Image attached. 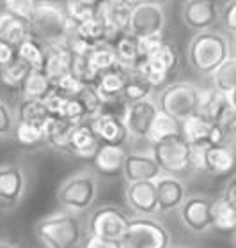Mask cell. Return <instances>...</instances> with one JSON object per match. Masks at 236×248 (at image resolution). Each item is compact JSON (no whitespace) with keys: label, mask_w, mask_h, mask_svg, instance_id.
<instances>
[{"label":"cell","mask_w":236,"mask_h":248,"mask_svg":"<svg viewBox=\"0 0 236 248\" xmlns=\"http://www.w3.org/2000/svg\"><path fill=\"white\" fill-rule=\"evenodd\" d=\"M183 126V139L188 142L192 147H211L213 142V131H215V124L202 117L201 114L190 115L188 119L181 123Z\"/></svg>","instance_id":"7402d4cb"},{"label":"cell","mask_w":236,"mask_h":248,"mask_svg":"<svg viewBox=\"0 0 236 248\" xmlns=\"http://www.w3.org/2000/svg\"><path fill=\"white\" fill-rule=\"evenodd\" d=\"M100 7H101V2H96V0H71V2L64 4V13H66L67 20L75 27H78L85 21L98 18Z\"/></svg>","instance_id":"1f68e13d"},{"label":"cell","mask_w":236,"mask_h":248,"mask_svg":"<svg viewBox=\"0 0 236 248\" xmlns=\"http://www.w3.org/2000/svg\"><path fill=\"white\" fill-rule=\"evenodd\" d=\"M85 87L82 82H78L73 75H67V77L61 78L55 82V91L57 93L64 94L66 98H77L78 94L82 93V89Z\"/></svg>","instance_id":"7bdbcfd3"},{"label":"cell","mask_w":236,"mask_h":248,"mask_svg":"<svg viewBox=\"0 0 236 248\" xmlns=\"http://www.w3.org/2000/svg\"><path fill=\"white\" fill-rule=\"evenodd\" d=\"M211 227L220 232H236V207L224 197H219L211 204Z\"/></svg>","instance_id":"f546056e"},{"label":"cell","mask_w":236,"mask_h":248,"mask_svg":"<svg viewBox=\"0 0 236 248\" xmlns=\"http://www.w3.org/2000/svg\"><path fill=\"white\" fill-rule=\"evenodd\" d=\"M75 34H77L80 39L87 43L89 46H96V45H101V43H107L108 39V31L105 23L101 21V18L98 16L94 20L85 21L82 25H78L75 29Z\"/></svg>","instance_id":"d590c367"},{"label":"cell","mask_w":236,"mask_h":248,"mask_svg":"<svg viewBox=\"0 0 236 248\" xmlns=\"http://www.w3.org/2000/svg\"><path fill=\"white\" fill-rule=\"evenodd\" d=\"M222 15H224V25H226V29L236 34V0L227 2V4L224 5Z\"/></svg>","instance_id":"bcb514c9"},{"label":"cell","mask_w":236,"mask_h":248,"mask_svg":"<svg viewBox=\"0 0 236 248\" xmlns=\"http://www.w3.org/2000/svg\"><path fill=\"white\" fill-rule=\"evenodd\" d=\"M201 93L194 85L185 82L170 83L160 93L158 96V110L162 114L170 115L178 121L188 119L190 115L199 112Z\"/></svg>","instance_id":"5b68a950"},{"label":"cell","mask_w":236,"mask_h":248,"mask_svg":"<svg viewBox=\"0 0 236 248\" xmlns=\"http://www.w3.org/2000/svg\"><path fill=\"white\" fill-rule=\"evenodd\" d=\"M77 98L82 101L89 121L96 119L98 115L103 114V101H101V98H100V94L94 91L93 85H85V87L82 89V93L78 94Z\"/></svg>","instance_id":"60d3db41"},{"label":"cell","mask_w":236,"mask_h":248,"mask_svg":"<svg viewBox=\"0 0 236 248\" xmlns=\"http://www.w3.org/2000/svg\"><path fill=\"white\" fill-rule=\"evenodd\" d=\"M164 11L153 2H134L130 18V34L137 39L160 36L164 31Z\"/></svg>","instance_id":"30bf717a"},{"label":"cell","mask_w":236,"mask_h":248,"mask_svg":"<svg viewBox=\"0 0 236 248\" xmlns=\"http://www.w3.org/2000/svg\"><path fill=\"white\" fill-rule=\"evenodd\" d=\"M16 53H18V59L25 62L31 69L43 71L45 55H47V45H43L41 41H37V39H34L31 36L16 48Z\"/></svg>","instance_id":"836d02e7"},{"label":"cell","mask_w":236,"mask_h":248,"mask_svg":"<svg viewBox=\"0 0 236 248\" xmlns=\"http://www.w3.org/2000/svg\"><path fill=\"white\" fill-rule=\"evenodd\" d=\"M0 75H2V66H0Z\"/></svg>","instance_id":"f5cc1de1"},{"label":"cell","mask_w":236,"mask_h":248,"mask_svg":"<svg viewBox=\"0 0 236 248\" xmlns=\"http://www.w3.org/2000/svg\"><path fill=\"white\" fill-rule=\"evenodd\" d=\"M25 191V176L18 165L0 167V207H15Z\"/></svg>","instance_id":"2e32d148"},{"label":"cell","mask_w":236,"mask_h":248,"mask_svg":"<svg viewBox=\"0 0 236 248\" xmlns=\"http://www.w3.org/2000/svg\"><path fill=\"white\" fill-rule=\"evenodd\" d=\"M224 199H226L227 202H231L233 206L236 207V177L233 179L229 185H227V188H226V191H224Z\"/></svg>","instance_id":"681fc988"},{"label":"cell","mask_w":236,"mask_h":248,"mask_svg":"<svg viewBox=\"0 0 236 248\" xmlns=\"http://www.w3.org/2000/svg\"><path fill=\"white\" fill-rule=\"evenodd\" d=\"M235 241H236V239H235Z\"/></svg>","instance_id":"db71d44e"},{"label":"cell","mask_w":236,"mask_h":248,"mask_svg":"<svg viewBox=\"0 0 236 248\" xmlns=\"http://www.w3.org/2000/svg\"><path fill=\"white\" fill-rule=\"evenodd\" d=\"M181 133H183L181 121L158 112L153 126H151V131H149V135H148V140H151L153 144H156V142L169 139V137H180Z\"/></svg>","instance_id":"e575fe53"},{"label":"cell","mask_w":236,"mask_h":248,"mask_svg":"<svg viewBox=\"0 0 236 248\" xmlns=\"http://www.w3.org/2000/svg\"><path fill=\"white\" fill-rule=\"evenodd\" d=\"M112 46L119 66L128 69V71H134L137 62L140 61V39L126 32L112 43Z\"/></svg>","instance_id":"f1b7e54d"},{"label":"cell","mask_w":236,"mask_h":248,"mask_svg":"<svg viewBox=\"0 0 236 248\" xmlns=\"http://www.w3.org/2000/svg\"><path fill=\"white\" fill-rule=\"evenodd\" d=\"M128 215L118 206H101L89 217V236L118 245L128 229Z\"/></svg>","instance_id":"ba28073f"},{"label":"cell","mask_w":236,"mask_h":248,"mask_svg":"<svg viewBox=\"0 0 236 248\" xmlns=\"http://www.w3.org/2000/svg\"><path fill=\"white\" fill-rule=\"evenodd\" d=\"M132 73L134 71H128V69H124L118 64L112 69H107L101 75H98L93 87L100 94L103 107L123 99V91L126 87V83L130 82V78H132Z\"/></svg>","instance_id":"7c38bea8"},{"label":"cell","mask_w":236,"mask_h":248,"mask_svg":"<svg viewBox=\"0 0 236 248\" xmlns=\"http://www.w3.org/2000/svg\"><path fill=\"white\" fill-rule=\"evenodd\" d=\"M15 117L4 101H0V137H5L15 131Z\"/></svg>","instance_id":"f6af8a7d"},{"label":"cell","mask_w":236,"mask_h":248,"mask_svg":"<svg viewBox=\"0 0 236 248\" xmlns=\"http://www.w3.org/2000/svg\"><path fill=\"white\" fill-rule=\"evenodd\" d=\"M215 89L224 94H231L236 89V59H227L215 73H213Z\"/></svg>","instance_id":"8d00e7d4"},{"label":"cell","mask_w":236,"mask_h":248,"mask_svg":"<svg viewBox=\"0 0 236 248\" xmlns=\"http://www.w3.org/2000/svg\"><path fill=\"white\" fill-rule=\"evenodd\" d=\"M77 27L67 20L66 13L51 2H36L31 18V36L43 45L64 39Z\"/></svg>","instance_id":"277c9868"},{"label":"cell","mask_w":236,"mask_h":248,"mask_svg":"<svg viewBox=\"0 0 236 248\" xmlns=\"http://www.w3.org/2000/svg\"><path fill=\"white\" fill-rule=\"evenodd\" d=\"M227 55L229 43L217 32H199L188 48L190 66L202 75H213L227 61Z\"/></svg>","instance_id":"3957f363"},{"label":"cell","mask_w":236,"mask_h":248,"mask_svg":"<svg viewBox=\"0 0 236 248\" xmlns=\"http://www.w3.org/2000/svg\"><path fill=\"white\" fill-rule=\"evenodd\" d=\"M77 124L69 123L66 119H50L45 126V142L59 153L69 155V140Z\"/></svg>","instance_id":"83f0119b"},{"label":"cell","mask_w":236,"mask_h":248,"mask_svg":"<svg viewBox=\"0 0 236 248\" xmlns=\"http://www.w3.org/2000/svg\"><path fill=\"white\" fill-rule=\"evenodd\" d=\"M50 114H48L45 101H32V99H21L16 110V123H25L32 126L45 128L50 123Z\"/></svg>","instance_id":"4dcf8cb0"},{"label":"cell","mask_w":236,"mask_h":248,"mask_svg":"<svg viewBox=\"0 0 236 248\" xmlns=\"http://www.w3.org/2000/svg\"><path fill=\"white\" fill-rule=\"evenodd\" d=\"M180 53L172 43L165 41L162 36L140 39V61L134 73L153 89L170 82L178 73Z\"/></svg>","instance_id":"6da1fadb"},{"label":"cell","mask_w":236,"mask_h":248,"mask_svg":"<svg viewBox=\"0 0 236 248\" xmlns=\"http://www.w3.org/2000/svg\"><path fill=\"white\" fill-rule=\"evenodd\" d=\"M15 139L20 145H36L39 142H45V128L32 126L25 123H16L15 126Z\"/></svg>","instance_id":"ab89813d"},{"label":"cell","mask_w":236,"mask_h":248,"mask_svg":"<svg viewBox=\"0 0 236 248\" xmlns=\"http://www.w3.org/2000/svg\"><path fill=\"white\" fill-rule=\"evenodd\" d=\"M124 197H126V204L142 217H149L158 211V193H156L154 181L130 183L126 186Z\"/></svg>","instance_id":"e0dca14e"},{"label":"cell","mask_w":236,"mask_h":248,"mask_svg":"<svg viewBox=\"0 0 236 248\" xmlns=\"http://www.w3.org/2000/svg\"><path fill=\"white\" fill-rule=\"evenodd\" d=\"M18 59V53H16V48L7 45V43L0 41V66L5 67L13 64V62Z\"/></svg>","instance_id":"7dc6e473"},{"label":"cell","mask_w":236,"mask_h":248,"mask_svg":"<svg viewBox=\"0 0 236 248\" xmlns=\"http://www.w3.org/2000/svg\"><path fill=\"white\" fill-rule=\"evenodd\" d=\"M134 2H123V0H114V2H101L100 7V18L105 23L108 31L107 43L112 45L118 37L130 32V18H132Z\"/></svg>","instance_id":"8fae6325"},{"label":"cell","mask_w":236,"mask_h":248,"mask_svg":"<svg viewBox=\"0 0 236 248\" xmlns=\"http://www.w3.org/2000/svg\"><path fill=\"white\" fill-rule=\"evenodd\" d=\"M84 248H118V245L108 243V241H103V239L89 236V238L85 239V243H84Z\"/></svg>","instance_id":"c3c4849f"},{"label":"cell","mask_w":236,"mask_h":248,"mask_svg":"<svg viewBox=\"0 0 236 248\" xmlns=\"http://www.w3.org/2000/svg\"><path fill=\"white\" fill-rule=\"evenodd\" d=\"M67 99L69 98H66L64 94L57 93V91H53V93L45 99V107H47L48 114H50L51 119H64V112H66Z\"/></svg>","instance_id":"b9f144b4"},{"label":"cell","mask_w":236,"mask_h":248,"mask_svg":"<svg viewBox=\"0 0 236 248\" xmlns=\"http://www.w3.org/2000/svg\"><path fill=\"white\" fill-rule=\"evenodd\" d=\"M151 91H153V87L148 82H144L139 75L132 73V78H130V82L126 83V87L123 91V101L126 105L146 101L148 96L151 94Z\"/></svg>","instance_id":"74e56055"},{"label":"cell","mask_w":236,"mask_h":248,"mask_svg":"<svg viewBox=\"0 0 236 248\" xmlns=\"http://www.w3.org/2000/svg\"><path fill=\"white\" fill-rule=\"evenodd\" d=\"M73 67V55L64 45V39L57 43L47 45V55H45V64H43V73L55 83L57 80L71 75Z\"/></svg>","instance_id":"d6986e66"},{"label":"cell","mask_w":236,"mask_h":248,"mask_svg":"<svg viewBox=\"0 0 236 248\" xmlns=\"http://www.w3.org/2000/svg\"><path fill=\"white\" fill-rule=\"evenodd\" d=\"M153 158L164 172L185 174L192 170V145L180 137H169L153 144Z\"/></svg>","instance_id":"9c48e42d"},{"label":"cell","mask_w":236,"mask_h":248,"mask_svg":"<svg viewBox=\"0 0 236 248\" xmlns=\"http://www.w3.org/2000/svg\"><path fill=\"white\" fill-rule=\"evenodd\" d=\"M183 21L185 25L195 31H204L208 27H211L217 21L219 11H217L215 2L210 0H190L183 4V11H181Z\"/></svg>","instance_id":"ffe728a7"},{"label":"cell","mask_w":236,"mask_h":248,"mask_svg":"<svg viewBox=\"0 0 236 248\" xmlns=\"http://www.w3.org/2000/svg\"><path fill=\"white\" fill-rule=\"evenodd\" d=\"M98 147H100V140L94 133L91 121L77 124L71 133V140H69V155L91 160L96 155Z\"/></svg>","instance_id":"603a6c76"},{"label":"cell","mask_w":236,"mask_h":248,"mask_svg":"<svg viewBox=\"0 0 236 248\" xmlns=\"http://www.w3.org/2000/svg\"><path fill=\"white\" fill-rule=\"evenodd\" d=\"M36 236L45 248H84L85 243L82 223L71 213H57L39 220Z\"/></svg>","instance_id":"7a4b0ae2"},{"label":"cell","mask_w":236,"mask_h":248,"mask_svg":"<svg viewBox=\"0 0 236 248\" xmlns=\"http://www.w3.org/2000/svg\"><path fill=\"white\" fill-rule=\"evenodd\" d=\"M18 91H20V94H21V99L45 101V99L55 91V83L51 82L50 78H48L43 71L32 69Z\"/></svg>","instance_id":"4316f807"},{"label":"cell","mask_w":236,"mask_h":248,"mask_svg":"<svg viewBox=\"0 0 236 248\" xmlns=\"http://www.w3.org/2000/svg\"><path fill=\"white\" fill-rule=\"evenodd\" d=\"M0 248H16V247L11 243H5V241H0Z\"/></svg>","instance_id":"816d5d0a"},{"label":"cell","mask_w":236,"mask_h":248,"mask_svg":"<svg viewBox=\"0 0 236 248\" xmlns=\"http://www.w3.org/2000/svg\"><path fill=\"white\" fill-rule=\"evenodd\" d=\"M98 195V179L91 172H80L67 177L57 191V201L67 211H85Z\"/></svg>","instance_id":"8992f818"},{"label":"cell","mask_w":236,"mask_h":248,"mask_svg":"<svg viewBox=\"0 0 236 248\" xmlns=\"http://www.w3.org/2000/svg\"><path fill=\"white\" fill-rule=\"evenodd\" d=\"M85 61L96 75H101L103 71L118 66V57L110 43H101V45L93 46L85 55Z\"/></svg>","instance_id":"d6a6232c"},{"label":"cell","mask_w":236,"mask_h":248,"mask_svg":"<svg viewBox=\"0 0 236 248\" xmlns=\"http://www.w3.org/2000/svg\"><path fill=\"white\" fill-rule=\"evenodd\" d=\"M156 193H158V213L172 211L181 207L185 202V188L176 177H160L156 181Z\"/></svg>","instance_id":"484cf974"},{"label":"cell","mask_w":236,"mask_h":248,"mask_svg":"<svg viewBox=\"0 0 236 248\" xmlns=\"http://www.w3.org/2000/svg\"><path fill=\"white\" fill-rule=\"evenodd\" d=\"M236 167V153L229 145H215L204 149V172L210 176H224Z\"/></svg>","instance_id":"d4e9b609"},{"label":"cell","mask_w":236,"mask_h":248,"mask_svg":"<svg viewBox=\"0 0 236 248\" xmlns=\"http://www.w3.org/2000/svg\"><path fill=\"white\" fill-rule=\"evenodd\" d=\"M229 99H231V105H233V108L236 110V89L233 91L231 94H229Z\"/></svg>","instance_id":"f907efd6"},{"label":"cell","mask_w":236,"mask_h":248,"mask_svg":"<svg viewBox=\"0 0 236 248\" xmlns=\"http://www.w3.org/2000/svg\"><path fill=\"white\" fill-rule=\"evenodd\" d=\"M27 37H31V21L2 11L0 13V41L18 48Z\"/></svg>","instance_id":"cb8c5ba5"},{"label":"cell","mask_w":236,"mask_h":248,"mask_svg":"<svg viewBox=\"0 0 236 248\" xmlns=\"http://www.w3.org/2000/svg\"><path fill=\"white\" fill-rule=\"evenodd\" d=\"M211 204L208 197L192 195L181 204L180 217L186 227L194 232H204L211 227Z\"/></svg>","instance_id":"4fadbf2b"},{"label":"cell","mask_w":236,"mask_h":248,"mask_svg":"<svg viewBox=\"0 0 236 248\" xmlns=\"http://www.w3.org/2000/svg\"><path fill=\"white\" fill-rule=\"evenodd\" d=\"M31 71H32V69L29 66H27L25 62L20 61V59H16V61L13 62V64L2 67L0 82L4 83V85H7V87L20 89L21 83L25 82V78L29 77V73H31Z\"/></svg>","instance_id":"f35d334b"},{"label":"cell","mask_w":236,"mask_h":248,"mask_svg":"<svg viewBox=\"0 0 236 248\" xmlns=\"http://www.w3.org/2000/svg\"><path fill=\"white\" fill-rule=\"evenodd\" d=\"M93 129L101 145H112V147H123L128 142L130 131L124 124L123 117L114 114H101L96 119L91 121Z\"/></svg>","instance_id":"5bb4252c"},{"label":"cell","mask_w":236,"mask_h":248,"mask_svg":"<svg viewBox=\"0 0 236 248\" xmlns=\"http://www.w3.org/2000/svg\"><path fill=\"white\" fill-rule=\"evenodd\" d=\"M2 5H4V11H7V13H13V15L20 16L23 20L31 21L34 7H36V2H29V0H9V2H4Z\"/></svg>","instance_id":"ee69618b"},{"label":"cell","mask_w":236,"mask_h":248,"mask_svg":"<svg viewBox=\"0 0 236 248\" xmlns=\"http://www.w3.org/2000/svg\"><path fill=\"white\" fill-rule=\"evenodd\" d=\"M169 232L158 220L140 217L130 220L118 248H169Z\"/></svg>","instance_id":"52a82bcc"},{"label":"cell","mask_w":236,"mask_h":248,"mask_svg":"<svg viewBox=\"0 0 236 248\" xmlns=\"http://www.w3.org/2000/svg\"><path fill=\"white\" fill-rule=\"evenodd\" d=\"M128 153L123 147H112V145H101L98 147L96 155L91 158L93 170L101 177H119L123 176L124 161Z\"/></svg>","instance_id":"ac0fdd59"},{"label":"cell","mask_w":236,"mask_h":248,"mask_svg":"<svg viewBox=\"0 0 236 248\" xmlns=\"http://www.w3.org/2000/svg\"><path fill=\"white\" fill-rule=\"evenodd\" d=\"M158 112L160 110L156 108V105L151 103L149 99L140 101V103L128 105L123 121L126 124V128H128L130 135L139 137V139H148L151 126H153Z\"/></svg>","instance_id":"9a60e30c"},{"label":"cell","mask_w":236,"mask_h":248,"mask_svg":"<svg viewBox=\"0 0 236 248\" xmlns=\"http://www.w3.org/2000/svg\"><path fill=\"white\" fill-rule=\"evenodd\" d=\"M162 174V169L154 161L153 156L148 155H128L124 161L123 177L130 183H142V181H154Z\"/></svg>","instance_id":"44dd1931"}]
</instances>
